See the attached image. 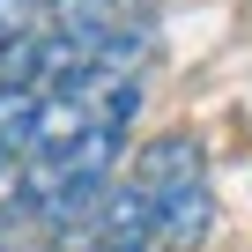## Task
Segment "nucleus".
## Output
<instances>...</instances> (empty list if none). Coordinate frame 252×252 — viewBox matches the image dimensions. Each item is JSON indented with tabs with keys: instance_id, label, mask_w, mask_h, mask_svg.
<instances>
[{
	"instance_id": "f257e3e1",
	"label": "nucleus",
	"mask_w": 252,
	"mask_h": 252,
	"mask_svg": "<svg viewBox=\"0 0 252 252\" xmlns=\"http://www.w3.org/2000/svg\"><path fill=\"white\" fill-rule=\"evenodd\" d=\"M156 200H163V208H156V245L200 252L208 230H215V193H208L200 178H186V186H171V193H156Z\"/></svg>"
},
{
	"instance_id": "f03ea898",
	"label": "nucleus",
	"mask_w": 252,
	"mask_h": 252,
	"mask_svg": "<svg viewBox=\"0 0 252 252\" xmlns=\"http://www.w3.org/2000/svg\"><path fill=\"white\" fill-rule=\"evenodd\" d=\"M134 178H141L149 193H171V186L200 178V141H186V134H163V141H149V149H141V163H134Z\"/></svg>"
},
{
	"instance_id": "7ed1b4c3",
	"label": "nucleus",
	"mask_w": 252,
	"mask_h": 252,
	"mask_svg": "<svg viewBox=\"0 0 252 252\" xmlns=\"http://www.w3.org/2000/svg\"><path fill=\"white\" fill-rule=\"evenodd\" d=\"M37 111H45V89L37 82H0V141H8V149H30Z\"/></svg>"
},
{
	"instance_id": "20e7f679",
	"label": "nucleus",
	"mask_w": 252,
	"mask_h": 252,
	"mask_svg": "<svg viewBox=\"0 0 252 252\" xmlns=\"http://www.w3.org/2000/svg\"><path fill=\"white\" fill-rule=\"evenodd\" d=\"M23 171H30V149L0 141V215H23Z\"/></svg>"
},
{
	"instance_id": "39448f33",
	"label": "nucleus",
	"mask_w": 252,
	"mask_h": 252,
	"mask_svg": "<svg viewBox=\"0 0 252 252\" xmlns=\"http://www.w3.org/2000/svg\"><path fill=\"white\" fill-rule=\"evenodd\" d=\"M45 8H52V0H45Z\"/></svg>"
}]
</instances>
